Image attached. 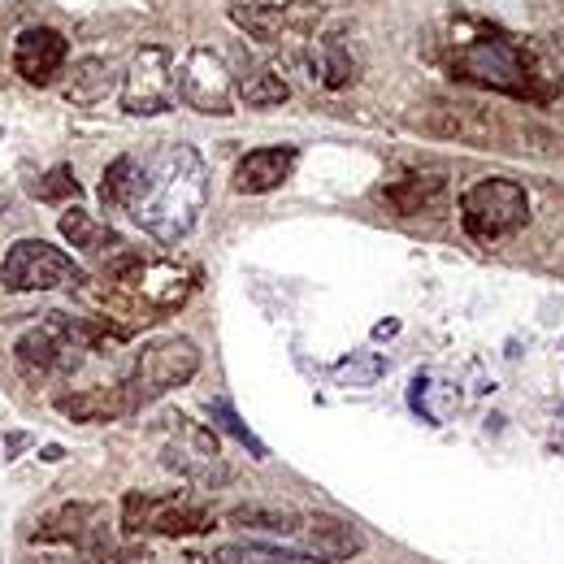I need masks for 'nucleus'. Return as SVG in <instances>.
<instances>
[{
  "mask_svg": "<svg viewBox=\"0 0 564 564\" xmlns=\"http://www.w3.org/2000/svg\"><path fill=\"white\" fill-rule=\"evenodd\" d=\"M209 200V165L192 143H165L140 161L135 196L127 213L156 243H178L196 230Z\"/></svg>",
  "mask_w": 564,
  "mask_h": 564,
  "instance_id": "obj_1",
  "label": "nucleus"
},
{
  "mask_svg": "<svg viewBox=\"0 0 564 564\" xmlns=\"http://www.w3.org/2000/svg\"><path fill=\"white\" fill-rule=\"evenodd\" d=\"M200 369V348L187 339V335H170V339H156L135 356V369L127 373V395H131V409H143L152 400H161L165 391L192 382Z\"/></svg>",
  "mask_w": 564,
  "mask_h": 564,
  "instance_id": "obj_4",
  "label": "nucleus"
},
{
  "mask_svg": "<svg viewBox=\"0 0 564 564\" xmlns=\"http://www.w3.org/2000/svg\"><path fill=\"white\" fill-rule=\"evenodd\" d=\"M209 422H213V430H226V434H230L239 447H248L257 460H265V456H270V447H265V443H261V438H257L248 425L239 422V413H235L226 400H209Z\"/></svg>",
  "mask_w": 564,
  "mask_h": 564,
  "instance_id": "obj_22",
  "label": "nucleus"
},
{
  "mask_svg": "<svg viewBox=\"0 0 564 564\" xmlns=\"http://www.w3.org/2000/svg\"><path fill=\"white\" fill-rule=\"evenodd\" d=\"M308 70H313V83L339 91V87L356 83L360 66H356V57L339 44V40H322V44L308 48Z\"/></svg>",
  "mask_w": 564,
  "mask_h": 564,
  "instance_id": "obj_17",
  "label": "nucleus"
},
{
  "mask_svg": "<svg viewBox=\"0 0 564 564\" xmlns=\"http://www.w3.org/2000/svg\"><path fill=\"white\" fill-rule=\"evenodd\" d=\"M382 200L400 217H422V213L447 209V178L443 174H404L382 187Z\"/></svg>",
  "mask_w": 564,
  "mask_h": 564,
  "instance_id": "obj_14",
  "label": "nucleus"
},
{
  "mask_svg": "<svg viewBox=\"0 0 564 564\" xmlns=\"http://www.w3.org/2000/svg\"><path fill=\"white\" fill-rule=\"evenodd\" d=\"M62 235L70 239L74 248H83V252H91V257H118L127 243H122V235L109 226V221H100V217H91L87 209H66L62 213Z\"/></svg>",
  "mask_w": 564,
  "mask_h": 564,
  "instance_id": "obj_16",
  "label": "nucleus"
},
{
  "mask_svg": "<svg viewBox=\"0 0 564 564\" xmlns=\"http://www.w3.org/2000/svg\"><path fill=\"white\" fill-rule=\"evenodd\" d=\"M122 525L131 534H165V539H187V534H205L213 530V512L205 503L187 499V495H148L131 491L122 499Z\"/></svg>",
  "mask_w": 564,
  "mask_h": 564,
  "instance_id": "obj_6",
  "label": "nucleus"
},
{
  "mask_svg": "<svg viewBox=\"0 0 564 564\" xmlns=\"http://www.w3.org/2000/svg\"><path fill=\"white\" fill-rule=\"evenodd\" d=\"M295 539H300L295 552L308 564H344L365 547V534L356 530L352 521H339V517H326V512L304 517Z\"/></svg>",
  "mask_w": 564,
  "mask_h": 564,
  "instance_id": "obj_11",
  "label": "nucleus"
},
{
  "mask_svg": "<svg viewBox=\"0 0 564 564\" xmlns=\"http://www.w3.org/2000/svg\"><path fill=\"white\" fill-rule=\"evenodd\" d=\"M74 282H83V270L74 265V257H66L62 248H53L44 239H18L0 265L4 291H53V286H74Z\"/></svg>",
  "mask_w": 564,
  "mask_h": 564,
  "instance_id": "obj_7",
  "label": "nucleus"
},
{
  "mask_svg": "<svg viewBox=\"0 0 564 564\" xmlns=\"http://www.w3.org/2000/svg\"><path fill=\"white\" fill-rule=\"evenodd\" d=\"M57 413H66L74 422H118L131 409V395L127 387H87V391H74V395H57Z\"/></svg>",
  "mask_w": 564,
  "mask_h": 564,
  "instance_id": "obj_15",
  "label": "nucleus"
},
{
  "mask_svg": "<svg viewBox=\"0 0 564 564\" xmlns=\"http://www.w3.org/2000/svg\"><path fill=\"white\" fill-rule=\"evenodd\" d=\"M378 373H382V360H378V356H369L365 365H360V360H344V365H339V378L352 382V387H373Z\"/></svg>",
  "mask_w": 564,
  "mask_h": 564,
  "instance_id": "obj_25",
  "label": "nucleus"
},
{
  "mask_svg": "<svg viewBox=\"0 0 564 564\" xmlns=\"http://www.w3.org/2000/svg\"><path fill=\"white\" fill-rule=\"evenodd\" d=\"M91 530V508L87 503H66L57 512H48L35 530V543H78Z\"/></svg>",
  "mask_w": 564,
  "mask_h": 564,
  "instance_id": "obj_18",
  "label": "nucleus"
},
{
  "mask_svg": "<svg viewBox=\"0 0 564 564\" xmlns=\"http://www.w3.org/2000/svg\"><path fill=\"white\" fill-rule=\"evenodd\" d=\"M161 465L174 469L178 478L196 482V487H221L230 478V469L221 465V443L217 430L192 422V417H165L161 434Z\"/></svg>",
  "mask_w": 564,
  "mask_h": 564,
  "instance_id": "obj_5",
  "label": "nucleus"
},
{
  "mask_svg": "<svg viewBox=\"0 0 564 564\" xmlns=\"http://www.w3.org/2000/svg\"><path fill=\"white\" fill-rule=\"evenodd\" d=\"M230 22L252 40L274 44L282 35H308L322 22L317 0H286V4H230Z\"/></svg>",
  "mask_w": 564,
  "mask_h": 564,
  "instance_id": "obj_10",
  "label": "nucleus"
},
{
  "mask_svg": "<svg viewBox=\"0 0 564 564\" xmlns=\"http://www.w3.org/2000/svg\"><path fill=\"white\" fill-rule=\"evenodd\" d=\"M40 200H78V178L70 174V165H57L40 187H35Z\"/></svg>",
  "mask_w": 564,
  "mask_h": 564,
  "instance_id": "obj_24",
  "label": "nucleus"
},
{
  "mask_svg": "<svg viewBox=\"0 0 564 564\" xmlns=\"http://www.w3.org/2000/svg\"><path fill=\"white\" fill-rule=\"evenodd\" d=\"M230 525H239V530H270V534H295L300 530V512H286V508H235L230 517H226Z\"/></svg>",
  "mask_w": 564,
  "mask_h": 564,
  "instance_id": "obj_20",
  "label": "nucleus"
},
{
  "mask_svg": "<svg viewBox=\"0 0 564 564\" xmlns=\"http://www.w3.org/2000/svg\"><path fill=\"white\" fill-rule=\"evenodd\" d=\"M178 96V66L165 44H143L131 57V70L122 78V109L135 118L165 113Z\"/></svg>",
  "mask_w": 564,
  "mask_h": 564,
  "instance_id": "obj_8",
  "label": "nucleus"
},
{
  "mask_svg": "<svg viewBox=\"0 0 564 564\" xmlns=\"http://www.w3.org/2000/svg\"><path fill=\"white\" fill-rule=\"evenodd\" d=\"M135 178H140V161H135V156H118V161L105 170V183H100L105 209L127 213L131 196H135Z\"/></svg>",
  "mask_w": 564,
  "mask_h": 564,
  "instance_id": "obj_19",
  "label": "nucleus"
},
{
  "mask_svg": "<svg viewBox=\"0 0 564 564\" xmlns=\"http://www.w3.org/2000/svg\"><path fill=\"white\" fill-rule=\"evenodd\" d=\"M178 96L200 109V113H235L230 100H235V78L226 70L221 53L213 48H192L183 57V70H178Z\"/></svg>",
  "mask_w": 564,
  "mask_h": 564,
  "instance_id": "obj_9",
  "label": "nucleus"
},
{
  "mask_svg": "<svg viewBox=\"0 0 564 564\" xmlns=\"http://www.w3.org/2000/svg\"><path fill=\"white\" fill-rule=\"evenodd\" d=\"M66 57H70V44L53 26H26L13 40V70L22 74L31 87H48L62 74Z\"/></svg>",
  "mask_w": 564,
  "mask_h": 564,
  "instance_id": "obj_12",
  "label": "nucleus"
},
{
  "mask_svg": "<svg viewBox=\"0 0 564 564\" xmlns=\"http://www.w3.org/2000/svg\"><path fill=\"white\" fill-rule=\"evenodd\" d=\"M525 221H530V192L517 178H482L460 196V226L478 243L508 239L525 230Z\"/></svg>",
  "mask_w": 564,
  "mask_h": 564,
  "instance_id": "obj_3",
  "label": "nucleus"
},
{
  "mask_svg": "<svg viewBox=\"0 0 564 564\" xmlns=\"http://www.w3.org/2000/svg\"><path fill=\"white\" fill-rule=\"evenodd\" d=\"M295 161H300V152H295L291 143H282V148H257V152H248V156L235 165L230 187H235L239 196H265V192H279L282 183L291 178Z\"/></svg>",
  "mask_w": 564,
  "mask_h": 564,
  "instance_id": "obj_13",
  "label": "nucleus"
},
{
  "mask_svg": "<svg viewBox=\"0 0 564 564\" xmlns=\"http://www.w3.org/2000/svg\"><path fill=\"white\" fill-rule=\"evenodd\" d=\"M400 330V322H382L378 330H373V339H387V335H395Z\"/></svg>",
  "mask_w": 564,
  "mask_h": 564,
  "instance_id": "obj_26",
  "label": "nucleus"
},
{
  "mask_svg": "<svg viewBox=\"0 0 564 564\" xmlns=\"http://www.w3.org/2000/svg\"><path fill=\"white\" fill-rule=\"evenodd\" d=\"M452 74L530 105H547L561 91V74L547 62V53L525 48L503 31H478L460 40L452 48Z\"/></svg>",
  "mask_w": 564,
  "mask_h": 564,
  "instance_id": "obj_2",
  "label": "nucleus"
},
{
  "mask_svg": "<svg viewBox=\"0 0 564 564\" xmlns=\"http://www.w3.org/2000/svg\"><path fill=\"white\" fill-rule=\"evenodd\" d=\"M239 96L252 109H274V105H282L291 96V87H286V78L279 70H257L239 83Z\"/></svg>",
  "mask_w": 564,
  "mask_h": 564,
  "instance_id": "obj_21",
  "label": "nucleus"
},
{
  "mask_svg": "<svg viewBox=\"0 0 564 564\" xmlns=\"http://www.w3.org/2000/svg\"><path fill=\"white\" fill-rule=\"evenodd\" d=\"M105 87H109V62L105 57H83L74 66V87H70L74 100H96Z\"/></svg>",
  "mask_w": 564,
  "mask_h": 564,
  "instance_id": "obj_23",
  "label": "nucleus"
}]
</instances>
